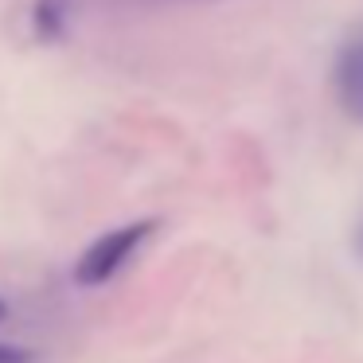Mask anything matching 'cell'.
<instances>
[{
    "label": "cell",
    "instance_id": "6",
    "mask_svg": "<svg viewBox=\"0 0 363 363\" xmlns=\"http://www.w3.org/2000/svg\"><path fill=\"white\" fill-rule=\"evenodd\" d=\"M359 250H363V230H359Z\"/></svg>",
    "mask_w": 363,
    "mask_h": 363
},
{
    "label": "cell",
    "instance_id": "2",
    "mask_svg": "<svg viewBox=\"0 0 363 363\" xmlns=\"http://www.w3.org/2000/svg\"><path fill=\"white\" fill-rule=\"evenodd\" d=\"M336 94L352 118L363 121V35L340 55L336 63Z\"/></svg>",
    "mask_w": 363,
    "mask_h": 363
},
{
    "label": "cell",
    "instance_id": "5",
    "mask_svg": "<svg viewBox=\"0 0 363 363\" xmlns=\"http://www.w3.org/2000/svg\"><path fill=\"white\" fill-rule=\"evenodd\" d=\"M0 320H9V301L0 297Z\"/></svg>",
    "mask_w": 363,
    "mask_h": 363
},
{
    "label": "cell",
    "instance_id": "3",
    "mask_svg": "<svg viewBox=\"0 0 363 363\" xmlns=\"http://www.w3.org/2000/svg\"><path fill=\"white\" fill-rule=\"evenodd\" d=\"M67 16H71V4L67 0H40L32 12V28L40 40H59L67 28Z\"/></svg>",
    "mask_w": 363,
    "mask_h": 363
},
{
    "label": "cell",
    "instance_id": "1",
    "mask_svg": "<svg viewBox=\"0 0 363 363\" xmlns=\"http://www.w3.org/2000/svg\"><path fill=\"white\" fill-rule=\"evenodd\" d=\"M157 227H160L157 219H137V223L113 227V230H106L102 238H94V242L79 254V262H74V274H71L74 285L98 289V285H106L110 277H118V269H125V262L149 242Z\"/></svg>",
    "mask_w": 363,
    "mask_h": 363
},
{
    "label": "cell",
    "instance_id": "4",
    "mask_svg": "<svg viewBox=\"0 0 363 363\" xmlns=\"http://www.w3.org/2000/svg\"><path fill=\"white\" fill-rule=\"evenodd\" d=\"M0 363H35V352L20 344H0Z\"/></svg>",
    "mask_w": 363,
    "mask_h": 363
}]
</instances>
